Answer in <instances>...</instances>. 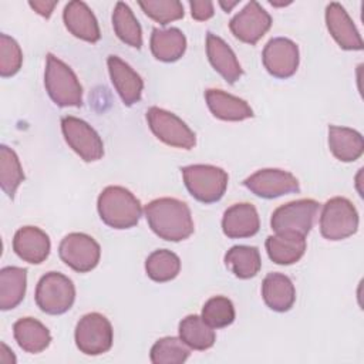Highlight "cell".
<instances>
[{"label":"cell","mask_w":364,"mask_h":364,"mask_svg":"<svg viewBox=\"0 0 364 364\" xmlns=\"http://www.w3.org/2000/svg\"><path fill=\"white\" fill-rule=\"evenodd\" d=\"M152 232L164 240L181 242L193 233V220L189 206L176 198H158L144 209Z\"/></svg>","instance_id":"1"},{"label":"cell","mask_w":364,"mask_h":364,"mask_svg":"<svg viewBox=\"0 0 364 364\" xmlns=\"http://www.w3.org/2000/svg\"><path fill=\"white\" fill-rule=\"evenodd\" d=\"M101 220L114 229H129L135 226L142 215L139 199L127 188L111 185L102 189L97 200Z\"/></svg>","instance_id":"2"},{"label":"cell","mask_w":364,"mask_h":364,"mask_svg":"<svg viewBox=\"0 0 364 364\" xmlns=\"http://www.w3.org/2000/svg\"><path fill=\"white\" fill-rule=\"evenodd\" d=\"M46 91L58 107H81L82 87L75 73L60 58L47 54L44 71Z\"/></svg>","instance_id":"3"},{"label":"cell","mask_w":364,"mask_h":364,"mask_svg":"<svg viewBox=\"0 0 364 364\" xmlns=\"http://www.w3.org/2000/svg\"><path fill=\"white\" fill-rule=\"evenodd\" d=\"M182 176L188 192L202 203H213L222 199L226 192L229 176L215 165H188L182 169Z\"/></svg>","instance_id":"4"},{"label":"cell","mask_w":364,"mask_h":364,"mask_svg":"<svg viewBox=\"0 0 364 364\" xmlns=\"http://www.w3.org/2000/svg\"><path fill=\"white\" fill-rule=\"evenodd\" d=\"M358 212L351 200L343 196L328 199L320 215V233L327 240H343L358 229Z\"/></svg>","instance_id":"5"},{"label":"cell","mask_w":364,"mask_h":364,"mask_svg":"<svg viewBox=\"0 0 364 364\" xmlns=\"http://www.w3.org/2000/svg\"><path fill=\"white\" fill-rule=\"evenodd\" d=\"M34 299L41 311L58 316L68 311L74 304L75 287L67 276L58 272H48L38 280Z\"/></svg>","instance_id":"6"},{"label":"cell","mask_w":364,"mask_h":364,"mask_svg":"<svg viewBox=\"0 0 364 364\" xmlns=\"http://www.w3.org/2000/svg\"><path fill=\"white\" fill-rule=\"evenodd\" d=\"M75 346L87 355H100L112 347L114 330L109 320L101 313L82 316L75 326Z\"/></svg>","instance_id":"7"},{"label":"cell","mask_w":364,"mask_h":364,"mask_svg":"<svg viewBox=\"0 0 364 364\" xmlns=\"http://www.w3.org/2000/svg\"><path fill=\"white\" fill-rule=\"evenodd\" d=\"M146 121L152 134L169 146L192 149L196 144L195 132L173 112L151 107L146 111Z\"/></svg>","instance_id":"8"},{"label":"cell","mask_w":364,"mask_h":364,"mask_svg":"<svg viewBox=\"0 0 364 364\" xmlns=\"http://www.w3.org/2000/svg\"><path fill=\"white\" fill-rule=\"evenodd\" d=\"M318 210V202L314 199H299L284 203L274 209L270 226L276 233H297L306 236L314 223Z\"/></svg>","instance_id":"9"},{"label":"cell","mask_w":364,"mask_h":364,"mask_svg":"<svg viewBox=\"0 0 364 364\" xmlns=\"http://www.w3.org/2000/svg\"><path fill=\"white\" fill-rule=\"evenodd\" d=\"M61 131L68 146L85 162H94L102 158V139L97 131L84 119L73 115L63 117Z\"/></svg>","instance_id":"10"},{"label":"cell","mask_w":364,"mask_h":364,"mask_svg":"<svg viewBox=\"0 0 364 364\" xmlns=\"http://www.w3.org/2000/svg\"><path fill=\"white\" fill-rule=\"evenodd\" d=\"M60 259L73 270L87 273L95 269L101 257V247L85 233H68L58 246Z\"/></svg>","instance_id":"11"},{"label":"cell","mask_w":364,"mask_h":364,"mask_svg":"<svg viewBox=\"0 0 364 364\" xmlns=\"http://www.w3.org/2000/svg\"><path fill=\"white\" fill-rule=\"evenodd\" d=\"M243 185L256 196L273 199L300 191L297 178L283 169L266 168L259 169L243 181Z\"/></svg>","instance_id":"12"},{"label":"cell","mask_w":364,"mask_h":364,"mask_svg":"<svg viewBox=\"0 0 364 364\" xmlns=\"http://www.w3.org/2000/svg\"><path fill=\"white\" fill-rule=\"evenodd\" d=\"M270 26V14L255 0L249 1L229 21V28L232 34L237 40L250 46L256 44L269 31Z\"/></svg>","instance_id":"13"},{"label":"cell","mask_w":364,"mask_h":364,"mask_svg":"<svg viewBox=\"0 0 364 364\" xmlns=\"http://www.w3.org/2000/svg\"><path fill=\"white\" fill-rule=\"evenodd\" d=\"M299 47L286 37H274L267 41L262 53L266 71L276 78L291 77L299 67Z\"/></svg>","instance_id":"14"},{"label":"cell","mask_w":364,"mask_h":364,"mask_svg":"<svg viewBox=\"0 0 364 364\" xmlns=\"http://www.w3.org/2000/svg\"><path fill=\"white\" fill-rule=\"evenodd\" d=\"M107 65L111 82L122 102L128 107L136 104L141 100L144 90V81L141 75L117 55H108Z\"/></svg>","instance_id":"15"},{"label":"cell","mask_w":364,"mask_h":364,"mask_svg":"<svg viewBox=\"0 0 364 364\" xmlns=\"http://www.w3.org/2000/svg\"><path fill=\"white\" fill-rule=\"evenodd\" d=\"M326 26L331 37L343 50H363L361 36L340 3H330L326 7Z\"/></svg>","instance_id":"16"},{"label":"cell","mask_w":364,"mask_h":364,"mask_svg":"<svg viewBox=\"0 0 364 364\" xmlns=\"http://www.w3.org/2000/svg\"><path fill=\"white\" fill-rule=\"evenodd\" d=\"M51 243L48 235L37 226H23L13 237V250L24 262L43 263L50 255Z\"/></svg>","instance_id":"17"},{"label":"cell","mask_w":364,"mask_h":364,"mask_svg":"<svg viewBox=\"0 0 364 364\" xmlns=\"http://www.w3.org/2000/svg\"><path fill=\"white\" fill-rule=\"evenodd\" d=\"M260 219L255 205L249 202L235 203L228 208L222 218V230L230 239L255 236L259 232Z\"/></svg>","instance_id":"18"},{"label":"cell","mask_w":364,"mask_h":364,"mask_svg":"<svg viewBox=\"0 0 364 364\" xmlns=\"http://www.w3.org/2000/svg\"><path fill=\"white\" fill-rule=\"evenodd\" d=\"M63 20L67 30L80 40L97 43L101 38L98 21L84 1L74 0L67 3L63 11Z\"/></svg>","instance_id":"19"},{"label":"cell","mask_w":364,"mask_h":364,"mask_svg":"<svg viewBox=\"0 0 364 364\" xmlns=\"http://www.w3.org/2000/svg\"><path fill=\"white\" fill-rule=\"evenodd\" d=\"M206 54L212 67L229 82L235 84L243 74L240 63L228 43L213 33L206 34Z\"/></svg>","instance_id":"20"},{"label":"cell","mask_w":364,"mask_h":364,"mask_svg":"<svg viewBox=\"0 0 364 364\" xmlns=\"http://www.w3.org/2000/svg\"><path fill=\"white\" fill-rule=\"evenodd\" d=\"M205 100L213 117L222 121H243L253 117V109L245 100L222 90H206Z\"/></svg>","instance_id":"21"},{"label":"cell","mask_w":364,"mask_h":364,"mask_svg":"<svg viewBox=\"0 0 364 364\" xmlns=\"http://www.w3.org/2000/svg\"><path fill=\"white\" fill-rule=\"evenodd\" d=\"M264 246L272 262L287 266L299 262L303 257L307 243L306 236L284 232L267 236Z\"/></svg>","instance_id":"22"},{"label":"cell","mask_w":364,"mask_h":364,"mask_svg":"<svg viewBox=\"0 0 364 364\" xmlns=\"http://www.w3.org/2000/svg\"><path fill=\"white\" fill-rule=\"evenodd\" d=\"M262 296L273 311H289L296 301V289L290 277L283 273H269L262 283Z\"/></svg>","instance_id":"23"},{"label":"cell","mask_w":364,"mask_h":364,"mask_svg":"<svg viewBox=\"0 0 364 364\" xmlns=\"http://www.w3.org/2000/svg\"><path fill=\"white\" fill-rule=\"evenodd\" d=\"M328 148L341 162H354L364 152L363 135L347 127H328Z\"/></svg>","instance_id":"24"},{"label":"cell","mask_w":364,"mask_h":364,"mask_svg":"<svg viewBox=\"0 0 364 364\" xmlns=\"http://www.w3.org/2000/svg\"><path fill=\"white\" fill-rule=\"evenodd\" d=\"M13 336L18 347L31 354L41 353L51 343L50 330L33 317L18 318L13 326Z\"/></svg>","instance_id":"25"},{"label":"cell","mask_w":364,"mask_h":364,"mask_svg":"<svg viewBox=\"0 0 364 364\" xmlns=\"http://www.w3.org/2000/svg\"><path fill=\"white\" fill-rule=\"evenodd\" d=\"M151 51L154 57L164 63H173L179 60L186 50V37L176 28H154L151 34Z\"/></svg>","instance_id":"26"},{"label":"cell","mask_w":364,"mask_h":364,"mask_svg":"<svg viewBox=\"0 0 364 364\" xmlns=\"http://www.w3.org/2000/svg\"><path fill=\"white\" fill-rule=\"evenodd\" d=\"M27 270L17 266H6L0 270V309L17 307L26 294Z\"/></svg>","instance_id":"27"},{"label":"cell","mask_w":364,"mask_h":364,"mask_svg":"<svg viewBox=\"0 0 364 364\" xmlns=\"http://www.w3.org/2000/svg\"><path fill=\"white\" fill-rule=\"evenodd\" d=\"M225 264L239 279L255 277L262 267L259 249L246 245L233 246L225 255Z\"/></svg>","instance_id":"28"},{"label":"cell","mask_w":364,"mask_h":364,"mask_svg":"<svg viewBox=\"0 0 364 364\" xmlns=\"http://www.w3.org/2000/svg\"><path fill=\"white\" fill-rule=\"evenodd\" d=\"M179 337L181 340L193 350H208L215 344L216 334L215 330L203 321L200 316L189 314L179 323Z\"/></svg>","instance_id":"29"},{"label":"cell","mask_w":364,"mask_h":364,"mask_svg":"<svg viewBox=\"0 0 364 364\" xmlns=\"http://www.w3.org/2000/svg\"><path fill=\"white\" fill-rule=\"evenodd\" d=\"M112 27L117 34V37L134 47V48H141L142 47V30L141 26L134 16L132 10L129 9L128 4L124 1H118L115 4V9L112 11Z\"/></svg>","instance_id":"30"},{"label":"cell","mask_w":364,"mask_h":364,"mask_svg":"<svg viewBox=\"0 0 364 364\" xmlns=\"http://www.w3.org/2000/svg\"><path fill=\"white\" fill-rule=\"evenodd\" d=\"M179 270V257L168 249L154 250L145 260V272L148 277L156 283H165L175 279Z\"/></svg>","instance_id":"31"},{"label":"cell","mask_w":364,"mask_h":364,"mask_svg":"<svg viewBox=\"0 0 364 364\" xmlns=\"http://www.w3.org/2000/svg\"><path fill=\"white\" fill-rule=\"evenodd\" d=\"M24 172L17 154L7 145L0 146V185L3 192L13 199L17 188L24 181Z\"/></svg>","instance_id":"32"},{"label":"cell","mask_w":364,"mask_h":364,"mask_svg":"<svg viewBox=\"0 0 364 364\" xmlns=\"http://www.w3.org/2000/svg\"><path fill=\"white\" fill-rule=\"evenodd\" d=\"M191 354L181 337H162L151 347L149 358L154 364H182Z\"/></svg>","instance_id":"33"},{"label":"cell","mask_w":364,"mask_h":364,"mask_svg":"<svg viewBox=\"0 0 364 364\" xmlns=\"http://www.w3.org/2000/svg\"><path fill=\"white\" fill-rule=\"evenodd\" d=\"M205 323L212 328H223L235 321V307L230 299L225 296L210 297L202 307V316Z\"/></svg>","instance_id":"34"},{"label":"cell","mask_w":364,"mask_h":364,"mask_svg":"<svg viewBox=\"0 0 364 364\" xmlns=\"http://www.w3.org/2000/svg\"><path fill=\"white\" fill-rule=\"evenodd\" d=\"M138 4L149 18L161 26L183 17V6L178 0H146Z\"/></svg>","instance_id":"35"},{"label":"cell","mask_w":364,"mask_h":364,"mask_svg":"<svg viewBox=\"0 0 364 364\" xmlns=\"http://www.w3.org/2000/svg\"><path fill=\"white\" fill-rule=\"evenodd\" d=\"M23 64V53L18 43L7 34H0V75L7 78L18 73Z\"/></svg>","instance_id":"36"},{"label":"cell","mask_w":364,"mask_h":364,"mask_svg":"<svg viewBox=\"0 0 364 364\" xmlns=\"http://www.w3.org/2000/svg\"><path fill=\"white\" fill-rule=\"evenodd\" d=\"M191 7V14L195 20L198 21H205L209 20L213 14V3L209 0H200V1H189Z\"/></svg>","instance_id":"37"},{"label":"cell","mask_w":364,"mask_h":364,"mask_svg":"<svg viewBox=\"0 0 364 364\" xmlns=\"http://www.w3.org/2000/svg\"><path fill=\"white\" fill-rule=\"evenodd\" d=\"M28 6H30L34 11H37L40 16L48 18V17L51 16L54 7L57 6V1H47V0L44 1V0H38V1H30Z\"/></svg>","instance_id":"38"},{"label":"cell","mask_w":364,"mask_h":364,"mask_svg":"<svg viewBox=\"0 0 364 364\" xmlns=\"http://www.w3.org/2000/svg\"><path fill=\"white\" fill-rule=\"evenodd\" d=\"M220 7L225 10V11H230L235 6L239 4V1H230V3H226V1H219Z\"/></svg>","instance_id":"39"}]
</instances>
